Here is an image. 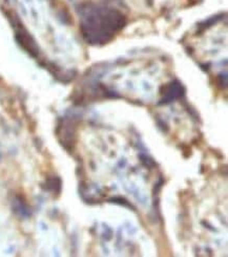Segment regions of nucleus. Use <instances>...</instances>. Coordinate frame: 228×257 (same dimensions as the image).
Returning <instances> with one entry per match:
<instances>
[{"mask_svg": "<svg viewBox=\"0 0 228 257\" xmlns=\"http://www.w3.org/2000/svg\"><path fill=\"white\" fill-rule=\"evenodd\" d=\"M124 26V17L114 9L95 7L82 23L83 34L93 43H105Z\"/></svg>", "mask_w": 228, "mask_h": 257, "instance_id": "f257e3e1", "label": "nucleus"}]
</instances>
